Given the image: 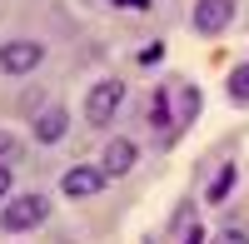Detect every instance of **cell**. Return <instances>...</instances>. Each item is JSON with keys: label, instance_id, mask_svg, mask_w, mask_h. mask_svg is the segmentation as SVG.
<instances>
[{"label": "cell", "instance_id": "1", "mask_svg": "<svg viewBox=\"0 0 249 244\" xmlns=\"http://www.w3.org/2000/svg\"><path fill=\"white\" fill-rule=\"evenodd\" d=\"M45 219H50V199H45V194H20L15 205L0 209V225H5L10 234H25V229H35V225H45Z\"/></svg>", "mask_w": 249, "mask_h": 244}, {"label": "cell", "instance_id": "2", "mask_svg": "<svg viewBox=\"0 0 249 244\" xmlns=\"http://www.w3.org/2000/svg\"><path fill=\"white\" fill-rule=\"evenodd\" d=\"M120 100H124V85H120V80H100V85H90V95H85V120H90V125H110L115 110H120Z\"/></svg>", "mask_w": 249, "mask_h": 244}, {"label": "cell", "instance_id": "3", "mask_svg": "<svg viewBox=\"0 0 249 244\" xmlns=\"http://www.w3.org/2000/svg\"><path fill=\"white\" fill-rule=\"evenodd\" d=\"M40 60H45L40 40H5L0 45V70L5 75H30V70H40Z\"/></svg>", "mask_w": 249, "mask_h": 244}, {"label": "cell", "instance_id": "4", "mask_svg": "<svg viewBox=\"0 0 249 244\" xmlns=\"http://www.w3.org/2000/svg\"><path fill=\"white\" fill-rule=\"evenodd\" d=\"M195 30L199 35H224L234 20V0H195Z\"/></svg>", "mask_w": 249, "mask_h": 244}, {"label": "cell", "instance_id": "5", "mask_svg": "<svg viewBox=\"0 0 249 244\" xmlns=\"http://www.w3.org/2000/svg\"><path fill=\"white\" fill-rule=\"evenodd\" d=\"M105 170H95V165H75V170H65V179H60V190H65V199H90V194H100L105 190Z\"/></svg>", "mask_w": 249, "mask_h": 244}, {"label": "cell", "instance_id": "6", "mask_svg": "<svg viewBox=\"0 0 249 244\" xmlns=\"http://www.w3.org/2000/svg\"><path fill=\"white\" fill-rule=\"evenodd\" d=\"M65 130H70V115L60 110V105H50V110L35 115V139H40V145H60Z\"/></svg>", "mask_w": 249, "mask_h": 244}, {"label": "cell", "instance_id": "7", "mask_svg": "<svg viewBox=\"0 0 249 244\" xmlns=\"http://www.w3.org/2000/svg\"><path fill=\"white\" fill-rule=\"evenodd\" d=\"M105 174H130L140 165V150H135V139H110V150H105Z\"/></svg>", "mask_w": 249, "mask_h": 244}, {"label": "cell", "instance_id": "8", "mask_svg": "<svg viewBox=\"0 0 249 244\" xmlns=\"http://www.w3.org/2000/svg\"><path fill=\"white\" fill-rule=\"evenodd\" d=\"M175 135L184 130V125H195V115H199V90L190 85V80H175Z\"/></svg>", "mask_w": 249, "mask_h": 244}, {"label": "cell", "instance_id": "9", "mask_svg": "<svg viewBox=\"0 0 249 244\" xmlns=\"http://www.w3.org/2000/svg\"><path fill=\"white\" fill-rule=\"evenodd\" d=\"M234 190V165H219V174L210 179V190H204V199H210V205H219L224 194Z\"/></svg>", "mask_w": 249, "mask_h": 244}, {"label": "cell", "instance_id": "10", "mask_svg": "<svg viewBox=\"0 0 249 244\" xmlns=\"http://www.w3.org/2000/svg\"><path fill=\"white\" fill-rule=\"evenodd\" d=\"M230 100L234 105H249V60L230 70Z\"/></svg>", "mask_w": 249, "mask_h": 244}, {"label": "cell", "instance_id": "11", "mask_svg": "<svg viewBox=\"0 0 249 244\" xmlns=\"http://www.w3.org/2000/svg\"><path fill=\"white\" fill-rule=\"evenodd\" d=\"M15 159H20V139L10 130H0V165H15Z\"/></svg>", "mask_w": 249, "mask_h": 244}, {"label": "cell", "instance_id": "12", "mask_svg": "<svg viewBox=\"0 0 249 244\" xmlns=\"http://www.w3.org/2000/svg\"><path fill=\"white\" fill-rule=\"evenodd\" d=\"M214 244H249V239H244V229H224V234H214Z\"/></svg>", "mask_w": 249, "mask_h": 244}, {"label": "cell", "instance_id": "13", "mask_svg": "<svg viewBox=\"0 0 249 244\" xmlns=\"http://www.w3.org/2000/svg\"><path fill=\"white\" fill-rule=\"evenodd\" d=\"M10 185H15V170H10V165H0V199L10 194Z\"/></svg>", "mask_w": 249, "mask_h": 244}, {"label": "cell", "instance_id": "14", "mask_svg": "<svg viewBox=\"0 0 249 244\" xmlns=\"http://www.w3.org/2000/svg\"><path fill=\"white\" fill-rule=\"evenodd\" d=\"M184 244H210V239H204V229H195V225H190V229H184Z\"/></svg>", "mask_w": 249, "mask_h": 244}, {"label": "cell", "instance_id": "15", "mask_svg": "<svg viewBox=\"0 0 249 244\" xmlns=\"http://www.w3.org/2000/svg\"><path fill=\"white\" fill-rule=\"evenodd\" d=\"M120 10H150V0H120Z\"/></svg>", "mask_w": 249, "mask_h": 244}, {"label": "cell", "instance_id": "16", "mask_svg": "<svg viewBox=\"0 0 249 244\" xmlns=\"http://www.w3.org/2000/svg\"><path fill=\"white\" fill-rule=\"evenodd\" d=\"M105 5H120V0H105Z\"/></svg>", "mask_w": 249, "mask_h": 244}]
</instances>
